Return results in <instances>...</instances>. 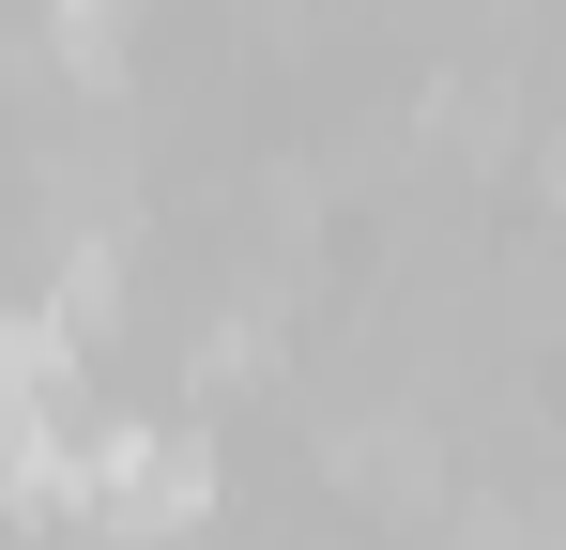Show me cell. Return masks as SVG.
I'll list each match as a JSON object with an SVG mask.
<instances>
[{
	"label": "cell",
	"mask_w": 566,
	"mask_h": 550,
	"mask_svg": "<svg viewBox=\"0 0 566 550\" xmlns=\"http://www.w3.org/2000/svg\"><path fill=\"white\" fill-rule=\"evenodd\" d=\"M46 15H62V46H77V62H107V31H123V0H46Z\"/></svg>",
	"instance_id": "obj_1"
},
{
	"label": "cell",
	"mask_w": 566,
	"mask_h": 550,
	"mask_svg": "<svg viewBox=\"0 0 566 550\" xmlns=\"http://www.w3.org/2000/svg\"><path fill=\"white\" fill-rule=\"evenodd\" d=\"M552 183H566V154H552Z\"/></svg>",
	"instance_id": "obj_2"
}]
</instances>
